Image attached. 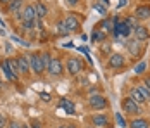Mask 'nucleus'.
Segmentation results:
<instances>
[{"label":"nucleus","mask_w":150,"mask_h":128,"mask_svg":"<svg viewBox=\"0 0 150 128\" xmlns=\"http://www.w3.org/2000/svg\"><path fill=\"white\" fill-rule=\"evenodd\" d=\"M133 71H135L136 74H143V73L147 71V62H145V61H140L138 64H135Z\"/></svg>","instance_id":"obj_23"},{"label":"nucleus","mask_w":150,"mask_h":128,"mask_svg":"<svg viewBox=\"0 0 150 128\" xmlns=\"http://www.w3.org/2000/svg\"><path fill=\"white\" fill-rule=\"evenodd\" d=\"M135 17L136 21H149L150 19V4H142L135 9Z\"/></svg>","instance_id":"obj_9"},{"label":"nucleus","mask_w":150,"mask_h":128,"mask_svg":"<svg viewBox=\"0 0 150 128\" xmlns=\"http://www.w3.org/2000/svg\"><path fill=\"white\" fill-rule=\"evenodd\" d=\"M21 128H30V125H26V123H21Z\"/></svg>","instance_id":"obj_40"},{"label":"nucleus","mask_w":150,"mask_h":128,"mask_svg":"<svg viewBox=\"0 0 150 128\" xmlns=\"http://www.w3.org/2000/svg\"><path fill=\"white\" fill-rule=\"evenodd\" d=\"M121 107H122V113L131 114V116H136V114H142V106L136 104L131 97H122L121 99Z\"/></svg>","instance_id":"obj_1"},{"label":"nucleus","mask_w":150,"mask_h":128,"mask_svg":"<svg viewBox=\"0 0 150 128\" xmlns=\"http://www.w3.org/2000/svg\"><path fill=\"white\" fill-rule=\"evenodd\" d=\"M102 52H104V54L110 52V45H104V47H102Z\"/></svg>","instance_id":"obj_37"},{"label":"nucleus","mask_w":150,"mask_h":128,"mask_svg":"<svg viewBox=\"0 0 150 128\" xmlns=\"http://www.w3.org/2000/svg\"><path fill=\"white\" fill-rule=\"evenodd\" d=\"M42 57H43V64H45V71L50 68V62H52V54L48 52V50H45V52H42Z\"/></svg>","instance_id":"obj_26"},{"label":"nucleus","mask_w":150,"mask_h":128,"mask_svg":"<svg viewBox=\"0 0 150 128\" xmlns=\"http://www.w3.org/2000/svg\"><path fill=\"white\" fill-rule=\"evenodd\" d=\"M57 128H67V125H60V127H57Z\"/></svg>","instance_id":"obj_43"},{"label":"nucleus","mask_w":150,"mask_h":128,"mask_svg":"<svg viewBox=\"0 0 150 128\" xmlns=\"http://www.w3.org/2000/svg\"><path fill=\"white\" fill-rule=\"evenodd\" d=\"M116 119H117V125H119V127H122V128H126V127H128L126 119H124V118H122V116H121L119 113H116Z\"/></svg>","instance_id":"obj_30"},{"label":"nucleus","mask_w":150,"mask_h":128,"mask_svg":"<svg viewBox=\"0 0 150 128\" xmlns=\"http://www.w3.org/2000/svg\"><path fill=\"white\" fill-rule=\"evenodd\" d=\"M24 7V0H11L9 4H5V12L7 14H16Z\"/></svg>","instance_id":"obj_14"},{"label":"nucleus","mask_w":150,"mask_h":128,"mask_svg":"<svg viewBox=\"0 0 150 128\" xmlns=\"http://www.w3.org/2000/svg\"><path fill=\"white\" fill-rule=\"evenodd\" d=\"M11 42L19 43L21 47H30V42H26V40H21V38H19V36H16V35H12V36H11Z\"/></svg>","instance_id":"obj_28"},{"label":"nucleus","mask_w":150,"mask_h":128,"mask_svg":"<svg viewBox=\"0 0 150 128\" xmlns=\"http://www.w3.org/2000/svg\"><path fill=\"white\" fill-rule=\"evenodd\" d=\"M30 128H42V123H40L38 119H33L31 125H30Z\"/></svg>","instance_id":"obj_33"},{"label":"nucleus","mask_w":150,"mask_h":128,"mask_svg":"<svg viewBox=\"0 0 150 128\" xmlns=\"http://www.w3.org/2000/svg\"><path fill=\"white\" fill-rule=\"evenodd\" d=\"M55 28H57V33H59L60 36H64V35H67V33H69V29H67V26L64 24V21H62V19H60V21H57Z\"/></svg>","instance_id":"obj_22"},{"label":"nucleus","mask_w":150,"mask_h":128,"mask_svg":"<svg viewBox=\"0 0 150 128\" xmlns=\"http://www.w3.org/2000/svg\"><path fill=\"white\" fill-rule=\"evenodd\" d=\"M83 68H85L83 59H79V57H67L66 69H67V73H69L71 76H78L79 73L83 71Z\"/></svg>","instance_id":"obj_2"},{"label":"nucleus","mask_w":150,"mask_h":128,"mask_svg":"<svg viewBox=\"0 0 150 128\" xmlns=\"http://www.w3.org/2000/svg\"><path fill=\"white\" fill-rule=\"evenodd\" d=\"M35 11H36V17H38V19H43V17H47V14H48V9H47V5L43 2L35 4Z\"/></svg>","instance_id":"obj_20"},{"label":"nucleus","mask_w":150,"mask_h":128,"mask_svg":"<svg viewBox=\"0 0 150 128\" xmlns=\"http://www.w3.org/2000/svg\"><path fill=\"white\" fill-rule=\"evenodd\" d=\"M64 64H62V61H60L59 57H54L52 59V62H50V68L47 69V73L50 74V76H55V78H59L64 74Z\"/></svg>","instance_id":"obj_7"},{"label":"nucleus","mask_w":150,"mask_h":128,"mask_svg":"<svg viewBox=\"0 0 150 128\" xmlns=\"http://www.w3.org/2000/svg\"><path fill=\"white\" fill-rule=\"evenodd\" d=\"M128 127L129 128H150V123H149V119H145V118H133L128 123Z\"/></svg>","instance_id":"obj_18"},{"label":"nucleus","mask_w":150,"mask_h":128,"mask_svg":"<svg viewBox=\"0 0 150 128\" xmlns=\"http://www.w3.org/2000/svg\"><path fill=\"white\" fill-rule=\"evenodd\" d=\"M40 97L45 100V102H48V100H50V95H48V94H40Z\"/></svg>","instance_id":"obj_36"},{"label":"nucleus","mask_w":150,"mask_h":128,"mask_svg":"<svg viewBox=\"0 0 150 128\" xmlns=\"http://www.w3.org/2000/svg\"><path fill=\"white\" fill-rule=\"evenodd\" d=\"M143 83H145V85H147V87L150 88V74H147V76H143Z\"/></svg>","instance_id":"obj_34"},{"label":"nucleus","mask_w":150,"mask_h":128,"mask_svg":"<svg viewBox=\"0 0 150 128\" xmlns=\"http://www.w3.org/2000/svg\"><path fill=\"white\" fill-rule=\"evenodd\" d=\"M7 123H9V121H7V118L0 113V128H7Z\"/></svg>","instance_id":"obj_32"},{"label":"nucleus","mask_w":150,"mask_h":128,"mask_svg":"<svg viewBox=\"0 0 150 128\" xmlns=\"http://www.w3.org/2000/svg\"><path fill=\"white\" fill-rule=\"evenodd\" d=\"M69 5H76V4H79V0H66Z\"/></svg>","instance_id":"obj_38"},{"label":"nucleus","mask_w":150,"mask_h":128,"mask_svg":"<svg viewBox=\"0 0 150 128\" xmlns=\"http://www.w3.org/2000/svg\"><path fill=\"white\" fill-rule=\"evenodd\" d=\"M30 64H31V71L35 73V74H43L45 73V64H43V57L40 52H36V54H31L30 56Z\"/></svg>","instance_id":"obj_4"},{"label":"nucleus","mask_w":150,"mask_h":128,"mask_svg":"<svg viewBox=\"0 0 150 128\" xmlns=\"http://www.w3.org/2000/svg\"><path fill=\"white\" fill-rule=\"evenodd\" d=\"M0 26H5V23H4V21H2V19H0Z\"/></svg>","instance_id":"obj_42"},{"label":"nucleus","mask_w":150,"mask_h":128,"mask_svg":"<svg viewBox=\"0 0 150 128\" xmlns=\"http://www.w3.org/2000/svg\"><path fill=\"white\" fill-rule=\"evenodd\" d=\"M102 2H104V5H105V7H109V4H110L109 0H102Z\"/></svg>","instance_id":"obj_39"},{"label":"nucleus","mask_w":150,"mask_h":128,"mask_svg":"<svg viewBox=\"0 0 150 128\" xmlns=\"http://www.w3.org/2000/svg\"><path fill=\"white\" fill-rule=\"evenodd\" d=\"M126 5H128V0H119V5H117V7L122 9V7H126Z\"/></svg>","instance_id":"obj_35"},{"label":"nucleus","mask_w":150,"mask_h":128,"mask_svg":"<svg viewBox=\"0 0 150 128\" xmlns=\"http://www.w3.org/2000/svg\"><path fill=\"white\" fill-rule=\"evenodd\" d=\"M35 28V21H21V31L26 33V31H33Z\"/></svg>","instance_id":"obj_24"},{"label":"nucleus","mask_w":150,"mask_h":128,"mask_svg":"<svg viewBox=\"0 0 150 128\" xmlns=\"http://www.w3.org/2000/svg\"><path fill=\"white\" fill-rule=\"evenodd\" d=\"M128 97H131V99L135 100L136 104H140V106H143V104L147 102V100H145V97H143V94L138 90V87H131V88H129Z\"/></svg>","instance_id":"obj_16"},{"label":"nucleus","mask_w":150,"mask_h":128,"mask_svg":"<svg viewBox=\"0 0 150 128\" xmlns=\"http://www.w3.org/2000/svg\"><path fill=\"white\" fill-rule=\"evenodd\" d=\"M124 64H126V57L119 54V52H114V54H110L109 56V62H107V66L110 68V69H119V68H124Z\"/></svg>","instance_id":"obj_8"},{"label":"nucleus","mask_w":150,"mask_h":128,"mask_svg":"<svg viewBox=\"0 0 150 128\" xmlns=\"http://www.w3.org/2000/svg\"><path fill=\"white\" fill-rule=\"evenodd\" d=\"M138 90L143 94L145 100H147V102H150V88H149V87L145 85V83H140V85H138Z\"/></svg>","instance_id":"obj_25"},{"label":"nucleus","mask_w":150,"mask_h":128,"mask_svg":"<svg viewBox=\"0 0 150 128\" xmlns=\"http://www.w3.org/2000/svg\"><path fill=\"white\" fill-rule=\"evenodd\" d=\"M90 123L93 128H110V118L107 114H91Z\"/></svg>","instance_id":"obj_5"},{"label":"nucleus","mask_w":150,"mask_h":128,"mask_svg":"<svg viewBox=\"0 0 150 128\" xmlns=\"http://www.w3.org/2000/svg\"><path fill=\"white\" fill-rule=\"evenodd\" d=\"M93 9H95V11H97L98 14H102V16H105V14H107V9H105L104 5H100L98 2H97V4H93Z\"/></svg>","instance_id":"obj_29"},{"label":"nucleus","mask_w":150,"mask_h":128,"mask_svg":"<svg viewBox=\"0 0 150 128\" xmlns=\"http://www.w3.org/2000/svg\"><path fill=\"white\" fill-rule=\"evenodd\" d=\"M7 62H9V66H11V69L19 76V66H17V61L16 59H7Z\"/></svg>","instance_id":"obj_27"},{"label":"nucleus","mask_w":150,"mask_h":128,"mask_svg":"<svg viewBox=\"0 0 150 128\" xmlns=\"http://www.w3.org/2000/svg\"><path fill=\"white\" fill-rule=\"evenodd\" d=\"M0 68H2V73L5 74V78H7V80H11V82H17V78H19V76L11 69V66H9V62H7V59H4V61H2Z\"/></svg>","instance_id":"obj_15"},{"label":"nucleus","mask_w":150,"mask_h":128,"mask_svg":"<svg viewBox=\"0 0 150 128\" xmlns=\"http://www.w3.org/2000/svg\"><path fill=\"white\" fill-rule=\"evenodd\" d=\"M97 28L102 29L104 33L109 35V33H112V31H114V23H112V19H110V17H105V19H102V21L98 23V26H97Z\"/></svg>","instance_id":"obj_17"},{"label":"nucleus","mask_w":150,"mask_h":128,"mask_svg":"<svg viewBox=\"0 0 150 128\" xmlns=\"http://www.w3.org/2000/svg\"><path fill=\"white\" fill-rule=\"evenodd\" d=\"M109 106V102L102 94H95V95H90L88 97V107L91 111H102Z\"/></svg>","instance_id":"obj_3"},{"label":"nucleus","mask_w":150,"mask_h":128,"mask_svg":"<svg viewBox=\"0 0 150 128\" xmlns=\"http://www.w3.org/2000/svg\"><path fill=\"white\" fill-rule=\"evenodd\" d=\"M11 0H0V4H9Z\"/></svg>","instance_id":"obj_41"},{"label":"nucleus","mask_w":150,"mask_h":128,"mask_svg":"<svg viewBox=\"0 0 150 128\" xmlns=\"http://www.w3.org/2000/svg\"><path fill=\"white\" fill-rule=\"evenodd\" d=\"M133 35H135V40H138V42H147L150 38V31L147 26H142V24H138L135 28V31H133Z\"/></svg>","instance_id":"obj_13"},{"label":"nucleus","mask_w":150,"mask_h":128,"mask_svg":"<svg viewBox=\"0 0 150 128\" xmlns=\"http://www.w3.org/2000/svg\"><path fill=\"white\" fill-rule=\"evenodd\" d=\"M105 38H107V33H104L102 29H98V28H93V31H91V42L93 43L104 42Z\"/></svg>","instance_id":"obj_21"},{"label":"nucleus","mask_w":150,"mask_h":128,"mask_svg":"<svg viewBox=\"0 0 150 128\" xmlns=\"http://www.w3.org/2000/svg\"><path fill=\"white\" fill-rule=\"evenodd\" d=\"M21 16L23 19L21 21H36V11H35V5L33 4H26L23 9H21Z\"/></svg>","instance_id":"obj_11"},{"label":"nucleus","mask_w":150,"mask_h":128,"mask_svg":"<svg viewBox=\"0 0 150 128\" xmlns=\"http://www.w3.org/2000/svg\"><path fill=\"white\" fill-rule=\"evenodd\" d=\"M60 107L66 111L67 114H74L76 113V107H74V102L73 100H69V99H60V104H59Z\"/></svg>","instance_id":"obj_19"},{"label":"nucleus","mask_w":150,"mask_h":128,"mask_svg":"<svg viewBox=\"0 0 150 128\" xmlns=\"http://www.w3.org/2000/svg\"><path fill=\"white\" fill-rule=\"evenodd\" d=\"M126 49H128V52H129L133 57H140L142 52H143V45H142V42H138V40H135V38L126 43Z\"/></svg>","instance_id":"obj_12"},{"label":"nucleus","mask_w":150,"mask_h":128,"mask_svg":"<svg viewBox=\"0 0 150 128\" xmlns=\"http://www.w3.org/2000/svg\"><path fill=\"white\" fill-rule=\"evenodd\" d=\"M64 24L67 26V29H69V33H78L79 31V28H81V21H79V16L76 14H67L64 19Z\"/></svg>","instance_id":"obj_6"},{"label":"nucleus","mask_w":150,"mask_h":128,"mask_svg":"<svg viewBox=\"0 0 150 128\" xmlns=\"http://www.w3.org/2000/svg\"><path fill=\"white\" fill-rule=\"evenodd\" d=\"M7 128H21V123L16 121V119H11V121L7 123Z\"/></svg>","instance_id":"obj_31"},{"label":"nucleus","mask_w":150,"mask_h":128,"mask_svg":"<svg viewBox=\"0 0 150 128\" xmlns=\"http://www.w3.org/2000/svg\"><path fill=\"white\" fill-rule=\"evenodd\" d=\"M16 61H17V66H19V74H23V76L30 74V71H31L30 56H17Z\"/></svg>","instance_id":"obj_10"}]
</instances>
